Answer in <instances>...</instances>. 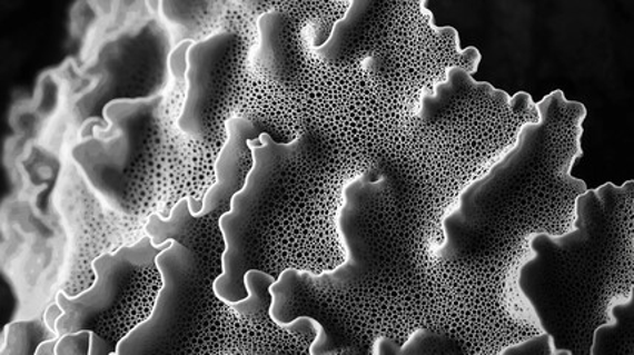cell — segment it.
<instances>
[{
    "instance_id": "6da1fadb",
    "label": "cell",
    "mask_w": 634,
    "mask_h": 355,
    "mask_svg": "<svg viewBox=\"0 0 634 355\" xmlns=\"http://www.w3.org/2000/svg\"><path fill=\"white\" fill-rule=\"evenodd\" d=\"M300 139L280 144L262 134L249 142L251 166L245 184L229 201L227 213L219 218L224 236L222 273L211 289L222 303H240L249 296L245 277L250 267V237L259 210L262 209L283 170L299 155Z\"/></svg>"
},
{
    "instance_id": "7a4b0ae2",
    "label": "cell",
    "mask_w": 634,
    "mask_h": 355,
    "mask_svg": "<svg viewBox=\"0 0 634 355\" xmlns=\"http://www.w3.org/2000/svg\"><path fill=\"white\" fill-rule=\"evenodd\" d=\"M170 245L172 241L156 246L146 236L133 245L98 256L92 264L97 278L91 289L73 298L65 292L58 294L57 303L65 309V316L58 322V335L89 329L115 343L117 323V338L120 343L133 329L125 309H129L135 285L141 282L143 273L157 268V258Z\"/></svg>"
},
{
    "instance_id": "3957f363",
    "label": "cell",
    "mask_w": 634,
    "mask_h": 355,
    "mask_svg": "<svg viewBox=\"0 0 634 355\" xmlns=\"http://www.w3.org/2000/svg\"><path fill=\"white\" fill-rule=\"evenodd\" d=\"M161 285L151 313L117 345V355H146L165 352L186 325L190 313L200 264L190 246L174 240L157 258Z\"/></svg>"
},
{
    "instance_id": "277c9868",
    "label": "cell",
    "mask_w": 634,
    "mask_h": 355,
    "mask_svg": "<svg viewBox=\"0 0 634 355\" xmlns=\"http://www.w3.org/2000/svg\"><path fill=\"white\" fill-rule=\"evenodd\" d=\"M236 42L231 31H219L197 40L188 52L186 101L178 119V128L196 141L208 137L211 102L218 92L220 66Z\"/></svg>"
},
{
    "instance_id": "5b68a950",
    "label": "cell",
    "mask_w": 634,
    "mask_h": 355,
    "mask_svg": "<svg viewBox=\"0 0 634 355\" xmlns=\"http://www.w3.org/2000/svg\"><path fill=\"white\" fill-rule=\"evenodd\" d=\"M225 132L227 139L215 161V183L201 199L204 206L199 215H196L199 219L208 218L224 205H229L232 196L240 190L246 179L241 177L242 155L249 151V142L262 135L254 121L245 118L225 120Z\"/></svg>"
},
{
    "instance_id": "8992f818",
    "label": "cell",
    "mask_w": 634,
    "mask_h": 355,
    "mask_svg": "<svg viewBox=\"0 0 634 355\" xmlns=\"http://www.w3.org/2000/svg\"><path fill=\"white\" fill-rule=\"evenodd\" d=\"M286 16L280 11L264 12L258 20L260 70L271 78L280 79L286 71L285 47Z\"/></svg>"
},
{
    "instance_id": "52a82bcc",
    "label": "cell",
    "mask_w": 634,
    "mask_h": 355,
    "mask_svg": "<svg viewBox=\"0 0 634 355\" xmlns=\"http://www.w3.org/2000/svg\"><path fill=\"white\" fill-rule=\"evenodd\" d=\"M200 219L191 213L190 197H182L170 210L168 217L160 214H151L148 218L146 233L156 246H164L169 241H181L192 237Z\"/></svg>"
},
{
    "instance_id": "ba28073f",
    "label": "cell",
    "mask_w": 634,
    "mask_h": 355,
    "mask_svg": "<svg viewBox=\"0 0 634 355\" xmlns=\"http://www.w3.org/2000/svg\"><path fill=\"white\" fill-rule=\"evenodd\" d=\"M58 336L60 335L39 318L12 322L4 327L0 355H36L40 344Z\"/></svg>"
},
{
    "instance_id": "9c48e42d",
    "label": "cell",
    "mask_w": 634,
    "mask_h": 355,
    "mask_svg": "<svg viewBox=\"0 0 634 355\" xmlns=\"http://www.w3.org/2000/svg\"><path fill=\"white\" fill-rule=\"evenodd\" d=\"M276 282L277 278L271 276V274L260 272L258 268H250L245 277L249 296L240 300V303L229 305V307L234 308V312L240 314L241 317L249 318V321L262 317L271 308V286Z\"/></svg>"
},
{
    "instance_id": "30bf717a",
    "label": "cell",
    "mask_w": 634,
    "mask_h": 355,
    "mask_svg": "<svg viewBox=\"0 0 634 355\" xmlns=\"http://www.w3.org/2000/svg\"><path fill=\"white\" fill-rule=\"evenodd\" d=\"M195 40H184L172 49L168 57V70L178 87L187 91L188 52Z\"/></svg>"
},
{
    "instance_id": "8fae6325",
    "label": "cell",
    "mask_w": 634,
    "mask_h": 355,
    "mask_svg": "<svg viewBox=\"0 0 634 355\" xmlns=\"http://www.w3.org/2000/svg\"><path fill=\"white\" fill-rule=\"evenodd\" d=\"M91 335L89 329L61 335L57 344V355H89L91 353Z\"/></svg>"
},
{
    "instance_id": "7c38bea8",
    "label": "cell",
    "mask_w": 634,
    "mask_h": 355,
    "mask_svg": "<svg viewBox=\"0 0 634 355\" xmlns=\"http://www.w3.org/2000/svg\"><path fill=\"white\" fill-rule=\"evenodd\" d=\"M91 332V353H89V355L117 354V344L107 339L106 336L98 334L96 331Z\"/></svg>"
},
{
    "instance_id": "4fadbf2b",
    "label": "cell",
    "mask_w": 634,
    "mask_h": 355,
    "mask_svg": "<svg viewBox=\"0 0 634 355\" xmlns=\"http://www.w3.org/2000/svg\"><path fill=\"white\" fill-rule=\"evenodd\" d=\"M62 316H65V309L61 308L60 304L56 303L52 304L51 307L47 308V312L43 313V321L49 327H51L53 332H57L58 334V322H60V318Z\"/></svg>"
},
{
    "instance_id": "5bb4252c",
    "label": "cell",
    "mask_w": 634,
    "mask_h": 355,
    "mask_svg": "<svg viewBox=\"0 0 634 355\" xmlns=\"http://www.w3.org/2000/svg\"><path fill=\"white\" fill-rule=\"evenodd\" d=\"M58 339H60V336H58V338L44 341L43 344H40L36 355H57Z\"/></svg>"
}]
</instances>
